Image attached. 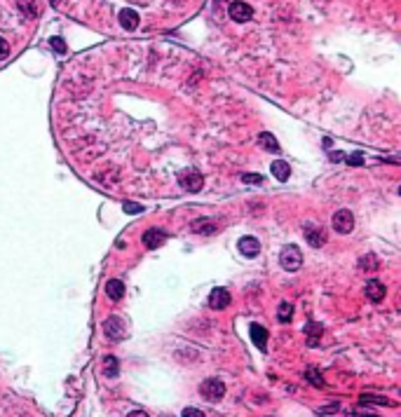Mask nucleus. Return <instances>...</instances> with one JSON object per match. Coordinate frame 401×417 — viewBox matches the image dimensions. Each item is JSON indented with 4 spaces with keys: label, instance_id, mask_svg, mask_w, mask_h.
Masks as SVG:
<instances>
[{
    "label": "nucleus",
    "instance_id": "f257e3e1",
    "mask_svg": "<svg viewBox=\"0 0 401 417\" xmlns=\"http://www.w3.org/2000/svg\"><path fill=\"white\" fill-rule=\"evenodd\" d=\"M280 265L284 267L286 272H296V270H300V265H303V253H300V248L293 246V244H289V246L282 248Z\"/></svg>",
    "mask_w": 401,
    "mask_h": 417
},
{
    "label": "nucleus",
    "instance_id": "f03ea898",
    "mask_svg": "<svg viewBox=\"0 0 401 417\" xmlns=\"http://www.w3.org/2000/svg\"><path fill=\"white\" fill-rule=\"evenodd\" d=\"M200 394L207 401H211V403H213V401H221L225 396V384L219 380V377H209V380L202 382Z\"/></svg>",
    "mask_w": 401,
    "mask_h": 417
},
{
    "label": "nucleus",
    "instance_id": "7ed1b4c3",
    "mask_svg": "<svg viewBox=\"0 0 401 417\" xmlns=\"http://www.w3.org/2000/svg\"><path fill=\"white\" fill-rule=\"evenodd\" d=\"M178 183H181L183 190L197 193V190H202V185H204V176H202L200 171H195V169H186V171H181V176H178Z\"/></svg>",
    "mask_w": 401,
    "mask_h": 417
},
{
    "label": "nucleus",
    "instance_id": "20e7f679",
    "mask_svg": "<svg viewBox=\"0 0 401 417\" xmlns=\"http://www.w3.org/2000/svg\"><path fill=\"white\" fill-rule=\"evenodd\" d=\"M333 228L335 232H341V235H350L354 228V216L350 209H341V211H335L333 216Z\"/></svg>",
    "mask_w": 401,
    "mask_h": 417
},
{
    "label": "nucleus",
    "instance_id": "39448f33",
    "mask_svg": "<svg viewBox=\"0 0 401 417\" xmlns=\"http://www.w3.org/2000/svg\"><path fill=\"white\" fill-rule=\"evenodd\" d=\"M228 12H230L232 21H237V24H244V21H249V19L254 17V10H251V5H246V3H242V0H235V3H230Z\"/></svg>",
    "mask_w": 401,
    "mask_h": 417
},
{
    "label": "nucleus",
    "instance_id": "423d86ee",
    "mask_svg": "<svg viewBox=\"0 0 401 417\" xmlns=\"http://www.w3.org/2000/svg\"><path fill=\"white\" fill-rule=\"evenodd\" d=\"M104 333L113 340V342H120V340L125 338V324H122L120 316H108V319L104 321Z\"/></svg>",
    "mask_w": 401,
    "mask_h": 417
},
{
    "label": "nucleus",
    "instance_id": "0eeeda50",
    "mask_svg": "<svg viewBox=\"0 0 401 417\" xmlns=\"http://www.w3.org/2000/svg\"><path fill=\"white\" fill-rule=\"evenodd\" d=\"M237 246H239V253L242 255H246V258H256V255L261 253V242L256 239V237H242L237 242Z\"/></svg>",
    "mask_w": 401,
    "mask_h": 417
},
{
    "label": "nucleus",
    "instance_id": "6e6552de",
    "mask_svg": "<svg viewBox=\"0 0 401 417\" xmlns=\"http://www.w3.org/2000/svg\"><path fill=\"white\" fill-rule=\"evenodd\" d=\"M167 242V232L158 230V228H150V230L143 232V246L146 248H158Z\"/></svg>",
    "mask_w": 401,
    "mask_h": 417
},
{
    "label": "nucleus",
    "instance_id": "1a4fd4ad",
    "mask_svg": "<svg viewBox=\"0 0 401 417\" xmlns=\"http://www.w3.org/2000/svg\"><path fill=\"white\" fill-rule=\"evenodd\" d=\"M230 305V293L225 288H213L209 296V307L211 309H225Z\"/></svg>",
    "mask_w": 401,
    "mask_h": 417
},
{
    "label": "nucleus",
    "instance_id": "9d476101",
    "mask_svg": "<svg viewBox=\"0 0 401 417\" xmlns=\"http://www.w3.org/2000/svg\"><path fill=\"white\" fill-rule=\"evenodd\" d=\"M305 239H307V244L315 248L324 246V242H326V235H324L322 228H317V225H307L305 228Z\"/></svg>",
    "mask_w": 401,
    "mask_h": 417
},
{
    "label": "nucleus",
    "instance_id": "9b49d317",
    "mask_svg": "<svg viewBox=\"0 0 401 417\" xmlns=\"http://www.w3.org/2000/svg\"><path fill=\"white\" fill-rule=\"evenodd\" d=\"M249 335H251V340H254V345L258 347V349H263L265 351V347H267V331L261 326V324H251L249 326Z\"/></svg>",
    "mask_w": 401,
    "mask_h": 417
},
{
    "label": "nucleus",
    "instance_id": "f8f14e48",
    "mask_svg": "<svg viewBox=\"0 0 401 417\" xmlns=\"http://www.w3.org/2000/svg\"><path fill=\"white\" fill-rule=\"evenodd\" d=\"M193 232H197V235H213L216 232V220L213 218H197V220H193Z\"/></svg>",
    "mask_w": 401,
    "mask_h": 417
},
{
    "label": "nucleus",
    "instance_id": "ddd939ff",
    "mask_svg": "<svg viewBox=\"0 0 401 417\" xmlns=\"http://www.w3.org/2000/svg\"><path fill=\"white\" fill-rule=\"evenodd\" d=\"M120 26L125 30H134L139 26V12H134V10H120Z\"/></svg>",
    "mask_w": 401,
    "mask_h": 417
},
{
    "label": "nucleus",
    "instance_id": "4468645a",
    "mask_svg": "<svg viewBox=\"0 0 401 417\" xmlns=\"http://www.w3.org/2000/svg\"><path fill=\"white\" fill-rule=\"evenodd\" d=\"M364 293H366V298H368V300L380 302V300L385 298V286L380 284V281H376V279H371V281L366 284V291H364Z\"/></svg>",
    "mask_w": 401,
    "mask_h": 417
},
{
    "label": "nucleus",
    "instance_id": "2eb2a0df",
    "mask_svg": "<svg viewBox=\"0 0 401 417\" xmlns=\"http://www.w3.org/2000/svg\"><path fill=\"white\" fill-rule=\"evenodd\" d=\"M106 296H108L110 300H120V298L125 296V284H122L120 279H110L108 284H106Z\"/></svg>",
    "mask_w": 401,
    "mask_h": 417
},
{
    "label": "nucleus",
    "instance_id": "dca6fc26",
    "mask_svg": "<svg viewBox=\"0 0 401 417\" xmlns=\"http://www.w3.org/2000/svg\"><path fill=\"white\" fill-rule=\"evenodd\" d=\"M270 171H272V176L277 178V181H289V174H291V169H289V164H286L284 159H277V162H272Z\"/></svg>",
    "mask_w": 401,
    "mask_h": 417
},
{
    "label": "nucleus",
    "instance_id": "f3484780",
    "mask_svg": "<svg viewBox=\"0 0 401 417\" xmlns=\"http://www.w3.org/2000/svg\"><path fill=\"white\" fill-rule=\"evenodd\" d=\"M17 7H19V12L21 14H26L28 19H36L38 17V3L36 0H17Z\"/></svg>",
    "mask_w": 401,
    "mask_h": 417
},
{
    "label": "nucleus",
    "instance_id": "a211bd4d",
    "mask_svg": "<svg viewBox=\"0 0 401 417\" xmlns=\"http://www.w3.org/2000/svg\"><path fill=\"white\" fill-rule=\"evenodd\" d=\"M101 373L106 375V377H117V373H120V363H117L115 357H106L104 363H101Z\"/></svg>",
    "mask_w": 401,
    "mask_h": 417
},
{
    "label": "nucleus",
    "instance_id": "6ab92c4d",
    "mask_svg": "<svg viewBox=\"0 0 401 417\" xmlns=\"http://www.w3.org/2000/svg\"><path fill=\"white\" fill-rule=\"evenodd\" d=\"M258 141H261V145L265 148V150H272V152H280V145H277V141H274L272 134H267L263 132L261 136H258Z\"/></svg>",
    "mask_w": 401,
    "mask_h": 417
},
{
    "label": "nucleus",
    "instance_id": "aec40b11",
    "mask_svg": "<svg viewBox=\"0 0 401 417\" xmlns=\"http://www.w3.org/2000/svg\"><path fill=\"white\" fill-rule=\"evenodd\" d=\"M291 316H293V305H291V302H280L277 319H280L282 324H286V321H291Z\"/></svg>",
    "mask_w": 401,
    "mask_h": 417
},
{
    "label": "nucleus",
    "instance_id": "412c9836",
    "mask_svg": "<svg viewBox=\"0 0 401 417\" xmlns=\"http://www.w3.org/2000/svg\"><path fill=\"white\" fill-rule=\"evenodd\" d=\"M319 333H322V324H317V321H310V324L305 326V335H310V345H317Z\"/></svg>",
    "mask_w": 401,
    "mask_h": 417
},
{
    "label": "nucleus",
    "instance_id": "4be33fe9",
    "mask_svg": "<svg viewBox=\"0 0 401 417\" xmlns=\"http://www.w3.org/2000/svg\"><path fill=\"white\" fill-rule=\"evenodd\" d=\"M361 403H376V405H389V408H392V405H394V403H392V401H389V399H385V396H373V394H364V396H361Z\"/></svg>",
    "mask_w": 401,
    "mask_h": 417
},
{
    "label": "nucleus",
    "instance_id": "5701e85b",
    "mask_svg": "<svg viewBox=\"0 0 401 417\" xmlns=\"http://www.w3.org/2000/svg\"><path fill=\"white\" fill-rule=\"evenodd\" d=\"M305 377L315 384V387H324V380H322V375H319V370L315 368V366H310V368L305 370Z\"/></svg>",
    "mask_w": 401,
    "mask_h": 417
},
{
    "label": "nucleus",
    "instance_id": "b1692460",
    "mask_svg": "<svg viewBox=\"0 0 401 417\" xmlns=\"http://www.w3.org/2000/svg\"><path fill=\"white\" fill-rule=\"evenodd\" d=\"M49 45H52V49H54L56 54H66V43H64V38H59V36L49 38Z\"/></svg>",
    "mask_w": 401,
    "mask_h": 417
},
{
    "label": "nucleus",
    "instance_id": "393cba45",
    "mask_svg": "<svg viewBox=\"0 0 401 417\" xmlns=\"http://www.w3.org/2000/svg\"><path fill=\"white\" fill-rule=\"evenodd\" d=\"M359 267H361V270H376V267H378V258H376V255H364V258L359 260Z\"/></svg>",
    "mask_w": 401,
    "mask_h": 417
},
{
    "label": "nucleus",
    "instance_id": "a878e982",
    "mask_svg": "<svg viewBox=\"0 0 401 417\" xmlns=\"http://www.w3.org/2000/svg\"><path fill=\"white\" fill-rule=\"evenodd\" d=\"M347 164H352V167L364 164V155H361V152H354V155H350V157H347Z\"/></svg>",
    "mask_w": 401,
    "mask_h": 417
},
{
    "label": "nucleus",
    "instance_id": "bb28decb",
    "mask_svg": "<svg viewBox=\"0 0 401 417\" xmlns=\"http://www.w3.org/2000/svg\"><path fill=\"white\" fill-rule=\"evenodd\" d=\"M183 417H204V412L200 408H186L183 410Z\"/></svg>",
    "mask_w": 401,
    "mask_h": 417
},
{
    "label": "nucleus",
    "instance_id": "cd10ccee",
    "mask_svg": "<svg viewBox=\"0 0 401 417\" xmlns=\"http://www.w3.org/2000/svg\"><path fill=\"white\" fill-rule=\"evenodd\" d=\"M125 211H127V213H141V204H134V202H127V204H125Z\"/></svg>",
    "mask_w": 401,
    "mask_h": 417
},
{
    "label": "nucleus",
    "instance_id": "c85d7f7f",
    "mask_svg": "<svg viewBox=\"0 0 401 417\" xmlns=\"http://www.w3.org/2000/svg\"><path fill=\"white\" fill-rule=\"evenodd\" d=\"M242 181H244V183H261L263 178H261V176H256V174H244Z\"/></svg>",
    "mask_w": 401,
    "mask_h": 417
},
{
    "label": "nucleus",
    "instance_id": "c756f323",
    "mask_svg": "<svg viewBox=\"0 0 401 417\" xmlns=\"http://www.w3.org/2000/svg\"><path fill=\"white\" fill-rule=\"evenodd\" d=\"M7 54H10V47H7V43L0 38V61L3 59H7Z\"/></svg>",
    "mask_w": 401,
    "mask_h": 417
},
{
    "label": "nucleus",
    "instance_id": "7c9ffc66",
    "mask_svg": "<svg viewBox=\"0 0 401 417\" xmlns=\"http://www.w3.org/2000/svg\"><path fill=\"white\" fill-rule=\"evenodd\" d=\"M127 417H150V415H148V412H143V410H132Z\"/></svg>",
    "mask_w": 401,
    "mask_h": 417
},
{
    "label": "nucleus",
    "instance_id": "2f4dec72",
    "mask_svg": "<svg viewBox=\"0 0 401 417\" xmlns=\"http://www.w3.org/2000/svg\"><path fill=\"white\" fill-rule=\"evenodd\" d=\"M331 159H333V162H338V159H343V155H341V152H338V150H335L333 155H331Z\"/></svg>",
    "mask_w": 401,
    "mask_h": 417
},
{
    "label": "nucleus",
    "instance_id": "473e14b6",
    "mask_svg": "<svg viewBox=\"0 0 401 417\" xmlns=\"http://www.w3.org/2000/svg\"><path fill=\"white\" fill-rule=\"evenodd\" d=\"M59 3H61V0H49V5H52V7H59Z\"/></svg>",
    "mask_w": 401,
    "mask_h": 417
}]
</instances>
